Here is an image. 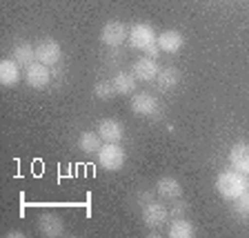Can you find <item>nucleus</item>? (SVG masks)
I'll list each match as a JSON object with an SVG mask.
<instances>
[{
	"label": "nucleus",
	"instance_id": "1",
	"mask_svg": "<svg viewBox=\"0 0 249 238\" xmlns=\"http://www.w3.org/2000/svg\"><path fill=\"white\" fill-rule=\"evenodd\" d=\"M216 189L225 201H236L240 194L247 192V178L236 169L220 171V176L216 178Z\"/></svg>",
	"mask_w": 249,
	"mask_h": 238
},
{
	"label": "nucleus",
	"instance_id": "2",
	"mask_svg": "<svg viewBox=\"0 0 249 238\" xmlns=\"http://www.w3.org/2000/svg\"><path fill=\"white\" fill-rule=\"evenodd\" d=\"M98 161L105 169L118 171V169H123L124 161H127V154H124V149L118 143H105L98 149Z\"/></svg>",
	"mask_w": 249,
	"mask_h": 238
},
{
	"label": "nucleus",
	"instance_id": "3",
	"mask_svg": "<svg viewBox=\"0 0 249 238\" xmlns=\"http://www.w3.org/2000/svg\"><path fill=\"white\" fill-rule=\"evenodd\" d=\"M127 38H129V29L120 20L107 22V25L103 27V31H100V42L107 47H120Z\"/></svg>",
	"mask_w": 249,
	"mask_h": 238
},
{
	"label": "nucleus",
	"instance_id": "4",
	"mask_svg": "<svg viewBox=\"0 0 249 238\" xmlns=\"http://www.w3.org/2000/svg\"><path fill=\"white\" fill-rule=\"evenodd\" d=\"M156 31L151 29V25H145V22H138V25H134L129 29V45L134 47V49H140V52H145L147 47L151 45V42H156Z\"/></svg>",
	"mask_w": 249,
	"mask_h": 238
},
{
	"label": "nucleus",
	"instance_id": "5",
	"mask_svg": "<svg viewBox=\"0 0 249 238\" xmlns=\"http://www.w3.org/2000/svg\"><path fill=\"white\" fill-rule=\"evenodd\" d=\"M60 56H62V49L53 38H45V40H40L36 45V60L47 65V67L56 65V62L60 60Z\"/></svg>",
	"mask_w": 249,
	"mask_h": 238
},
{
	"label": "nucleus",
	"instance_id": "6",
	"mask_svg": "<svg viewBox=\"0 0 249 238\" xmlns=\"http://www.w3.org/2000/svg\"><path fill=\"white\" fill-rule=\"evenodd\" d=\"M167 218H169V212H167V207L162 202L151 201V202H147L145 209H142V223L151 229L162 227V225L167 223Z\"/></svg>",
	"mask_w": 249,
	"mask_h": 238
},
{
	"label": "nucleus",
	"instance_id": "7",
	"mask_svg": "<svg viewBox=\"0 0 249 238\" xmlns=\"http://www.w3.org/2000/svg\"><path fill=\"white\" fill-rule=\"evenodd\" d=\"M25 80L29 87L34 89H42L49 85V80H52V72H49V67L47 65H42V62H34V65H29V67H25Z\"/></svg>",
	"mask_w": 249,
	"mask_h": 238
},
{
	"label": "nucleus",
	"instance_id": "8",
	"mask_svg": "<svg viewBox=\"0 0 249 238\" xmlns=\"http://www.w3.org/2000/svg\"><path fill=\"white\" fill-rule=\"evenodd\" d=\"M158 72H160V67H158L156 58H149V56L138 58V60H134V65H131V73L136 76V80H145V83L156 80Z\"/></svg>",
	"mask_w": 249,
	"mask_h": 238
},
{
	"label": "nucleus",
	"instance_id": "9",
	"mask_svg": "<svg viewBox=\"0 0 249 238\" xmlns=\"http://www.w3.org/2000/svg\"><path fill=\"white\" fill-rule=\"evenodd\" d=\"M98 136L103 138V143H120L124 136L123 125L114 118H103L98 123Z\"/></svg>",
	"mask_w": 249,
	"mask_h": 238
},
{
	"label": "nucleus",
	"instance_id": "10",
	"mask_svg": "<svg viewBox=\"0 0 249 238\" xmlns=\"http://www.w3.org/2000/svg\"><path fill=\"white\" fill-rule=\"evenodd\" d=\"M156 42H158V47H160V52H165V54H178L182 49V45H185V38H182L180 31L169 29V31H162L160 36L156 38Z\"/></svg>",
	"mask_w": 249,
	"mask_h": 238
},
{
	"label": "nucleus",
	"instance_id": "11",
	"mask_svg": "<svg viewBox=\"0 0 249 238\" xmlns=\"http://www.w3.org/2000/svg\"><path fill=\"white\" fill-rule=\"evenodd\" d=\"M158 109V100L147 92H140V93H134L131 98V111L138 116H151Z\"/></svg>",
	"mask_w": 249,
	"mask_h": 238
},
{
	"label": "nucleus",
	"instance_id": "12",
	"mask_svg": "<svg viewBox=\"0 0 249 238\" xmlns=\"http://www.w3.org/2000/svg\"><path fill=\"white\" fill-rule=\"evenodd\" d=\"M229 163H231V169L240 171V174H249V145H245V143L233 145L229 151Z\"/></svg>",
	"mask_w": 249,
	"mask_h": 238
},
{
	"label": "nucleus",
	"instance_id": "13",
	"mask_svg": "<svg viewBox=\"0 0 249 238\" xmlns=\"http://www.w3.org/2000/svg\"><path fill=\"white\" fill-rule=\"evenodd\" d=\"M18 80H20V65L16 62V58L0 60V83L5 87H14Z\"/></svg>",
	"mask_w": 249,
	"mask_h": 238
},
{
	"label": "nucleus",
	"instance_id": "14",
	"mask_svg": "<svg viewBox=\"0 0 249 238\" xmlns=\"http://www.w3.org/2000/svg\"><path fill=\"white\" fill-rule=\"evenodd\" d=\"M38 229H40L42 236L47 238H56V236H62V220L56 216V214H42L40 220H38Z\"/></svg>",
	"mask_w": 249,
	"mask_h": 238
},
{
	"label": "nucleus",
	"instance_id": "15",
	"mask_svg": "<svg viewBox=\"0 0 249 238\" xmlns=\"http://www.w3.org/2000/svg\"><path fill=\"white\" fill-rule=\"evenodd\" d=\"M156 192H158V196L165 198V201H178V198L182 196V187H180V183H178L176 178L165 176V178L158 181Z\"/></svg>",
	"mask_w": 249,
	"mask_h": 238
},
{
	"label": "nucleus",
	"instance_id": "16",
	"mask_svg": "<svg viewBox=\"0 0 249 238\" xmlns=\"http://www.w3.org/2000/svg\"><path fill=\"white\" fill-rule=\"evenodd\" d=\"M78 147L85 154H98V149L103 147V138L98 136V131H83L78 138Z\"/></svg>",
	"mask_w": 249,
	"mask_h": 238
},
{
	"label": "nucleus",
	"instance_id": "17",
	"mask_svg": "<svg viewBox=\"0 0 249 238\" xmlns=\"http://www.w3.org/2000/svg\"><path fill=\"white\" fill-rule=\"evenodd\" d=\"M156 80H158V87H160L162 92H171V89L180 83V72H178L176 67H165L158 72Z\"/></svg>",
	"mask_w": 249,
	"mask_h": 238
},
{
	"label": "nucleus",
	"instance_id": "18",
	"mask_svg": "<svg viewBox=\"0 0 249 238\" xmlns=\"http://www.w3.org/2000/svg\"><path fill=\"white\" fill-rule=\"evenodd\" d=\"M114 87H116V93H120V96H129V93H134L136 89V76L134 73H127V72H120L114 76Z\"/></svg>",
	"mask_w": 249,
	"mask_h": 238
},
{
	"label": "nucleus",
	"instance_id": "19",
	"mask_svg": "<svg viewBox=\"0 0 249 238\" xmlns=\"http://www.w3.org/2000/svg\"><path fill=\"white\" fill-rule=\"evenodd\" d=\"M14 58L18 65L22 67H29L36 62V47H31L29 42H20V45L14 47Z\"/></svg>",
	"mask_w": 249,
	"mask_h": 238
},
{
	"label": "nucleus",
	"instance_id": "20",
	"mask_svg": "<svg viewBox=\"0 0 249 238\" xmlns=\"http://www.w3.org/2000/svg\"><path fill=\"white\" fill-rule=\"evenodd\" d=\"M169 234L171 238H194V225L189 223V220H185V218H176L174 223L169 225Z\"/></svg>",
	"mask_w": 249,
	"mask_h": 238
},
{
	"label": "nucleus",
	"instance_id": "21",
	"mask_svg": "<svg viewBox=\"0 0 249 238\" xmlns=\"http://www.w3.org/2000/svg\"><path fill=\"white\" fill-rule=\"evenodd\" d=\"M93 96L100 100H109L116 96V87L114 83H109V80H100V83H96V87H93Z\"/></svg>",
	"mask_w": 249,
	"mask_h": 238
},
{
	"label": "nucleus",
	"instance_id": "22",
	"mask_svg": "<svg viewBox=\"0 0 249 238\" xmlns=\"http://www.w3.org/2000/svg\"><path fill=\"white\" fill-rule=\"evenodd\" d=\"M233 202H236V212L243 214V216H249V189L245 194H240Z\"/></svg>",
	"mask_w": 249,
	"mask_h": 238
},
{
	"label": "nucleus",
	"instance_id": "23",
	"mask_svg": "<svg viewBox=\"0 0 249 238\" xmlns=\"http://www.w3.org/2000/svg\"><path fill=\"white\" fill-rule=\"evenodd\" d=\"M145 54L149 58H158V54H160V47H158V42H151V45L145 49Z\"/></svg>",
	"mask_w": 249,
	"mask_h": 238
},
{
	"label": "nucleus",
	"instance_id": "24",
	"mask_svg": "<svg viewBox=\"0 0 249 238\" xmlns=\"http://www.w3.org/2000/svg\"><path fill=\"white\" fill-rule=\"evenodd\" d=\"M247 189H249V181H247Z\"/></svg>",
	"mask_w": 249,
	"mask_h": 238
}]
</instances>
